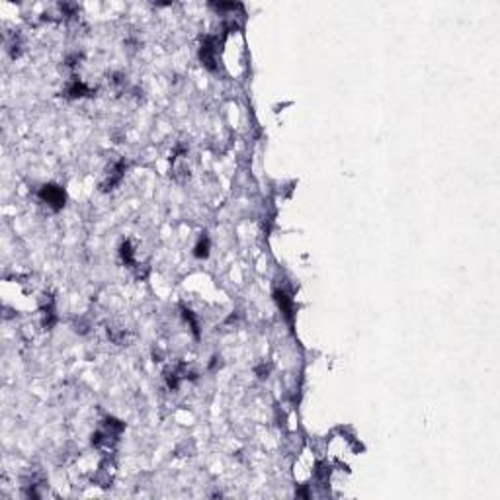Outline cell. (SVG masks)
Returning a JSON list of instances; mask_svg holds the SVG:
<instances>
[{
	"label": "cell",
	"instance_id": "obj_1",
	"mask_svg": "<svg viewBox=\"0 0 500 500\" xmlns=\"http://www.w3.org/2000/svg\"><path fill=\"white\" fill-rule=\"evenodd\" d=\"M40 197L49 207H53V209H61V207L65 206V192L59 186H53V184L41 188Z\"/></svg>",
	"mask_w": 500,
	"mask_h": 500
},
{
	"label": "cell",
	"instance_id": "obj_2",
	"mask_svg": "<svg viewBox=\"0 0 500 500\" xmlns=\"http://www.w3.org/2000/svg\"><path fill=\"white\" fill-rule=\"evenodd\" d=\"M123 172H125V164L123 162H118V164H114L112 166V170L108 172V176H106V180H104V184H102V190H114V188L118 186L119 182H121V178H123Z\"/></svg>",
	"mask_w": 500,
	"mask_h": 500
},
{
	"label": "cell",
	"instance_id": "obj_3",
	"mask_svg": "<svg viewBox=\"0 0 500 500\" xmlns=\"http://www.w3.org/2000/svg\"><path fill=\"white\" fill-rule=\"evenodd\" d=\"M275 301H277V305H280L282 313L285 314V319L291 323V321H293V303H291V299L287 297V293H285V291H275Z\"/></svg>",
	"mask_w": 500,
	"mask_h": 500
},
{
	"label": "cell",
	"instance_id": "obj_4",
	"mask_svg": "<svg viewBox=\"0 0 500 500\" xmlns=\"http://www.w3.org/2000/svg\"><path fill=\"white\" fill-rule=\"evenodd\" d=\"M67 94H69L70 98H82V96H86V94H90V88L82 82V80H72L69 86H67Z\"/></svg>",
	"mask_w": 500,
	"mask_h": 500
},
{
	"label": "cell",
	"instance_id": "obj_5",
	"mask_svg": "<svg viewBox=\"0 0 500 500\" xmlns=\"http://www.w3.org/2000/svg\"><path fill=\"white\" fill-rule=\"evenodd\" d=\"M119 254H121V260H123V264L125 266H129V268L135 266V250H133L131 243H123V245H121V250H119Z\"/></svg>",
	"mask_w": 500,
	"mask_h": 500
},
{
	"label": "cell",
	"instance_id": "obj_6",
	"mask_svg": "<svg viewBox=\"0 0 500 500\" xmlns=\"http://www.w3.org/2000/svg\"><path fill=\"white\" fill-rule=\"evenodd\" d=\"M207 254H209V238L203 235L201 238H199V243H197V246H196V256L197 258H206Z\"/></svg>",
	"mask_w": 500,
	"mask_h": 500
}]
</instances>
